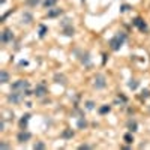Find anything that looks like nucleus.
<instances>
[{"mask_svg":"<svg viewBox=\"0 0 150 150\" xmlns=\"http://www.w3.org/2000/svg\"><path fill=\"white\" fill-rule=\"evenodd\" d=\"M125 41H126V35L125 33H117L114 38H111V41H110V47L112 51H117V50H120V47L125 44Z\"/></svg>","mask_w":150,"mask_h":150,"instance_id":"obj_1","label":"nucleus"},{"mask_svg":"<svg viewBox=\"0 0 150 150\" xmlns=\"http://www.w3.org/2000/svg\"><path fill=\"white\" fill-rule=\"evenodd\" d=\"M29 89H30V84H29V81H26V80H18V81H15L14 84H12V90L21 92V93H24V95H30Z\"/></svg>","mask_w":150,"mask_h":150,"instance_id":"obj_2","label":"nucleus"},{"mask_svg":"<svg viewBox=\"0 0 150 150\" xmlns=\"http://www.w3.org/2000/svg\"><path fill=\"white\" fill-rule=\"evenodd\" d=\"M23 99H24V93L17 92V90H12V92L9 93V96H8V101H9L11 104H20Z\"/></svg>","mask_w":150,"mask_h":150,"instance_id":"obj_3","label":"nucleus"},{"mask_svg":"<svg viewBox=\"0 0 150 150\" xmlns=\"http://www.w3.org/2000/svg\"><path fill=\"white\" fill-rule=\"evenodd\" d=\"M105 86H107V81H105L104 75H101V74L96 75V77H95V87H96V89H104Z\"/></svg>","mask_w":150,"mask_h":150,"instance_id":"obj_4","label":"nucleus"},{"mask_svg":"<svg viewBox=\"0 0 150 150\" xmlns=\"http://www.w3.org/2000/svg\"><path fill=\"white\" fill-rule=\"evenodd\" d=\"M18 143H27L30 138H32V134L29 132V131H26V129H23L20 134H18Z\"/></svg>","mask_w":150,"mask_h":150,"instance_id":"obj_5","label":"nucleus"},{"mask_svg":"<svg viewBox=\"0 0 150 150\" xmlns=\"http://www.w3.org/2000/svg\"><path fill=\"white\" fill-rule=\"evenodd\" d=\"M12 39H14V35H12V32H11L9 29H5L3 33H2V42H3V44H8V42H11Z\"/></svg>","mask_w":150,"mask_h":150,"instance_id":"obj_6","label":"nucleus"},{"mask_svg":"<svg viewBox=\"0 0 150 150\" xmlns=\"http://www.w3.org/2000/svg\"><path fill=\"white\" fill-rule=\"evenodd\" d=\"M134 26H137V27H138L141 32H146V30H147V24H146V23H144L140 17H137V18L134 20Z\"/></svg>","mask_w":150,"mask_h":150,"instance_id":"obj_7","label":"nucleus"},{"mask_svg":"<svg viewBox=\"0 0 150 150\" xmlns=\"http://www.w3.org/2000/svg\"><path fill=\"white\" fill-rule=\"evenodd\" d=\"M35 95H36V96H39V98L45 96V95H47V87H45V84H39V86H36V89H35Z\"/></svg>","mask_w":150,"mask_h":150,"instance_id":"obj_8","label":"nucleus"},{"mask_svg":"<svg viewBox=\"0 0 150 150\" xmlns=\"http://www.w3.org/2000/svg\"><path fill=\"white\" fill-rule=\"evenodd\" d=\"M29 120H30V114H24V116H23V119H21V122H20L21 129H27V123H29Z\"/></svg>","mask_w":150,"mask_h":150,"instance_id":"obj_9","label":"nucleus"},{"mask_svg":"<svg viewBox=\"0 0 150 150\" xmlns=\"http://www.w3.org/2000/svg\"><path fill=\"white\" fill-rule=\"evenodd\" d=\"M9 81V75H8V72L6 71H0V83H8Z\"/></svg>","mask_w":150,"mask_h":150,"instance_id":"obj_10","label":"nucleus"},{"mask_svg":"<svg viewBox=\"0 0 150 150\" xmlns=\"http://www.w3.org/2000/svg\"><path fill=\"white\" fill-rule=\"evenodd\" d=\"M56 83H62V84H65L66 83V78H65V75H62V74H57L56 77H54Z\"/></svg>","mask_w":150,"mask_h":150,"instance_id":"obj_11","label":"nucleus"},{"mask_svg":"<svg viewBox=\"0 0 150 150\" xmlns=\"http://www.w3.org/2000/svg\"><path fill=\"white\" fill-rule=\"evenodd\" d=\"M128 129H129L131 132L137 131V122H135V120H129V122H128Z\"/></svg>","mask_w":150,"mask_h":150,"instance_id":"obj_12","label":"nucleus"},{"mask_svg":"<svg viewBox=\"0 0 150 150\" xmlns=\"http://www.w3.org/2000/svg\"><path fill=\"white\" fill-rule=\"evenodd\" d=\"M60 14H62V9H53V11L48 12V17L53 18V17H57V15H60Z\"/></svg>","mask_w":150,"mask_h":150,"instance_id":"obj_13","label":"nucleus"},{"mask_svg":"<svg viewBox=\"0 0 150 150\" xmlns=\"http://www.w3.org/2000/svg\"><path fill=\"white\" fill-rule=\"evenodd\" d=\"M56 3H57V0H45L44 6H45V8H53Z\"/></svg>","mask_w":150,"mask_h":150,"instance_id":"obj_14","label":"nucleus"},{"mask_svg":"<svg viewBox=\"0 0 150 150\" xmlns=\"http://www.w3.org/2000/svg\"><path fill=\"white\" fill-rule=\"evenodd\" d=\"M23 23L30 24V23H32V15H30V14H23Z\"/></svg>","mask_w":150,"mask_h":150,"instance_id":"obj_15","label":"nucleus"},{"mask_svg":"<svg viewBox=\"0 0 150 150\" xmlns=\"http://www.w3.org/2000/svg\"><path fill=\"white\" fill-rule=\"evenodd\" d=\"M71 137H74L72 129H66V131L63 132V138H71Z\"/></svg>","mask_w":150,"mask_h":150,"instance_id":"obj_16","label":"nucleus"},{"mask_svg":"<svg viewBox=\"0 0 150 150\" xmlns=\"http://www.w3.org/2000/svg\"><path fill=\"white\" fill-rule=\"evenodd\" d=\"M129 86V89H132V90H135L137 87H138V81H135V80H131V83L128 84Z\"/></svg>","mask_w":150,"mask_h":150,"instance_id":"obj_17","label":"nucleus"},{"mask_svg":"<svg viewBox=\"0 0 150 150\" xmlns=\"http://www.w3.org/2000/svg\"><path fill=\"white\" fill-rule=\"evenodd\" d=\"M74 27H65V35H68V36H72L74 35Z\"/></svg>","mask_w":150,"mask_h":150,"instance_id":"obj_18","label":"nucleus"},{"mask_svg":"<svg viewBox=\"0 0 150 150\" xmlns=\"http://www.w3.org/2000/svg\"><path fill=\"white\" fill-rule=\"evenodd\" d=\"M41 3V0H27V5L29 6H36V5H39Z\"/></svg>","mask_w":150,"mask_h":150,"instance_id":"obj_19","label":"nucleus"},{"mask_svg":"<svg viewBox=\"0 0 150 150\" xmlns=\"http://www.w3.org/2000/svg\"><path fill=\"white\" fill-rule=\"evenodd\" d=\"M125 141H126V143H129V144H131V143L134 141V137H132L131 134H126V135H125Z\"/></svg>","mask_w":150,"mask_h":150,"instance_id":"obj_20","label":"nucleus"},{"mask_svg":"<svg viewBox=\"0 0 150 150\" xmlns=\"http://www.w3.org/2000/svg\"><path fill=\"white\" fill-rule=\"evenodd\" d=\"M33 149H35V150H36V149H38V150H39V149H45V144H44V143H35Z\"/></svg>","mask_w":150,"mask_h":150,"instance_id":"obj_21","label":"nucleus"},{"mask_svg":"<svg viewBox=\"0 0 150 150\" xmlns=\"http://www.w3.org/2000/svg\"><path fill=\"white\" fill-rule=\"evenodd\" d=\"M39 32H41V33H39V36H41V38H44V36H45V32H47V27H45V26H41V27H39Z\"/></svg>","mask_w":150,"mask_h":150,"instance_id":"obj_22","label":"nucleus"},{"mask_svg":"<svg viewBox=\"0 0 150 150\" xmlns=\"http://www.w3.org/2000/svg\"><path fill=\"white\" fill-rule=\"evenodd\" d=\"M110 111V107L108 105H105V107H102V108H99V112H101V114H104V112H108Z\"/></svg>","mask_w":150,"mask_h":150,"instance_id":"obj_23","label":"nucleus"},{"mask_svg":"<svg viewBox=\"0 0 150 150\" xmlns=\"http://www.w3.org/2000/svg\"><path fill=\"white\" fill-rule=\"evenodd\" d=\"M86 107H87V110H93V108H95V104H93L92 101H89V102L86 104Z\"/></svg>","mask_w":150,"mask_h":150,"instance_id":"obj_24","label":"nucleus"},{"mask_svg":"<svg viewBox=\"0 0 150 150\" xmlns=\"http://www.w3.org/2000/svg\"><path fill=\"white\" fill-rule=\"evenodd\" d=\"M78 126H86V120H84V122L80 120V122H78Z\"/></svg>","mask_w":150,"mask_h":150,"instance_id":"obj_25","label":"nucleus"},{"mask_svg":"<svg viewBox=\"0 0 150 150\" xmlns=\"http://www.w3.org/2000/svg\"><path fill=\"white\" fill-rule=\"evenodd\" d=\"M0 147H2V149H6V147H9V146H8V144H5V143H3V144H0Z\"/></svg>","mask_w":150,"mask_h":150,"instance_id":"obj_26","label":"nucleus"},{"mask_svg":"<svg viewBox=\"0 0 150 150\" xmlns=\"http://www.w3.org/2000/svg\"><path fill=\"white\" fill-rule=\"evenodd\" d=\"M80 149L83 150V149H90V146H80Z\"/></svg>","mask_w":150,"mask_h":150,"instance_id":"obj_27","label":"nucleus"}]
</instances>
